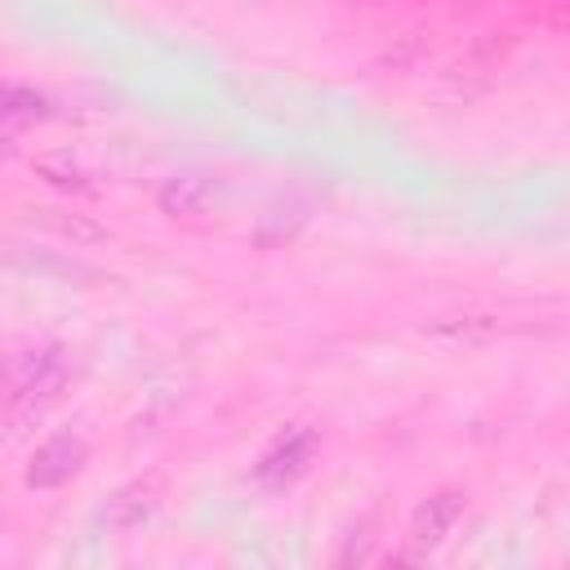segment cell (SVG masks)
Masks as SVG:
<instances>
[{
	"label": "cell",
	"instance_id": "obj_1",
	"mask_svg": "<svg viewBox=\"0 0 570 570\" xmlns=\"http://www.w3.org/2000/svg\"><path fill=\"white\" fill-rule=\"evenodd\" d=\"M62 383H67V352L62 347L18 352L4 365V374H0V401L9 410L13 432H22L27 423H36L62 396Z\"/></svg>",
	"mask_w": 570,
	"mask_h": 570
},
{
	"label": "cell",
	"instance_id": "obj_2",
	"mask_svg": "<svg viewBox=\"0 0 570 570\" xmlns=\"http://www.w3.org/2000/svg\"><path fill=\"white\" fill-rule=\"evenodd\" d=\"M89 463V441L80 432H53L45 436L27 459V485L31 490H58L71 485Z\"/></svg>",
	"mask_w": 570,
	"mask_h": 570
},
{
	"label": "cell",
	"instance_id": "obj_3",
	"mask_svg": "<svg viewBox=\"0 0 570 570\" xmlns=\"http://www.w3.org/2000/svg\"><path fill=\"white\" fill-rule=\"evenodd\" d=\"M0 272L45 276V281H71V285L102 281L98 267H89L80 258H67V254H53V249H40V245H27V240H13V236H0Z\"/></svg>",
	"mask_w": 570,
	"mask_h": 570
},
{
	"label": "cell",
	"instance_id": "obj_4",
	"mask_svg": "<svg viewBox=\"0 0 570 570\" xmlns=\"http://www.w3.org/2000/svg\"><path fill=\"white\" fill-rule=\"evenodd\" d=\"M312 454H316V436H312L307 428H289V432H281V436L263 450V459L254 463V485L267 490V494L289 490V485L307 472Z\"/></svg>",
	"mask_w": 570,
	"mask_h": 570
},
{
	"label": "cell",
	"instance_id": "obj_5",
	"mask_svg": "<svg viewBox=\"0 0 570 570\" xmlns=\"http://www.w3.org/2000/svg\"><path fill=\"white\" fill-rule=\"evenodd\" d=\"M463 508H468V494H463V490H436V494H428V499L414 508L410 530H405V548H410V557H428V552H436V548L450 539V530L459 525Z\"/></svg>",
	"mask_w": 570,
	"mask_h": 570
},
{
	"label": "cell",
	"instance_id": "obj_6",
	"mask_svg": "<svg viewBox=\"0 0 570 570\" xmlns=\"http://www.w3.org/2000/svg\"><path fill=\"white\" fill-rule=\"evenodd\" d=\"M165 499V481L160 476H138V481H125L120 490L107 494V503L98 508V525L111 530V534H125V530H138L142 521H151V512L160 508Z\"/></svg>",
	"mask_w": 570,
	"mask_h": 570
},
{
	"label": "cell",
	"instance_id": "obj_7",
	"mask_svg": "<svg viewBox=\"0 0 570 570\" xmlns=\"http://www.w3.org/2000/svg\"><path fill=\"white\" fill-rule=\"evenodd\" d=\"M218 196H223V183L214 178V174H200V169H187V174H174V178H165V187H160V209L169 214V218H200V214H209L214 205H218Z\"/></svg>",
	"mask_w": 570,
	"mask_h": 570
},
{
	"label": "cell",
	"instance_id": "obj_8",
	"mask_svg": "<svg viewBox=\"0 0 570 570\" xmlns=\"http://www.w3.org/2000/svg\"><path fill=\"white\" fill-rule=\"evenodd\" d=\"M49 116H53V107L45 94H36L27 85H0V125L4 129H31Z\"/></svg>",
	"mask_w": 570,
	"mask_h": 570
},
{
	"label": "cell",
	"instance_id": "obj_9",
	"mask_svg": "<svg viewBox=\"0 0 570 570\" xmlns=\"http://www.w3.org/2000/svg\"><path fill=\"white\" fill-rule=\"evenodd\" d=\"M31 169H36L45 183L62 187V191H89V187H94L89 174L80 169V160H76L71 151H45V156L31 160Z\"/></svg>",
	"mask_w": 570,
	"mask_h": 570
},
{
	"label": "cell",
	"instance_id": "obj_10",
	"mask_svg": "<svg viewBox=\"0 0 570 570\" xmlns=\"http://www.w3.org/2000/svg\"><path fill=\"white\" fill-rule=\"evenodd\" d=\"M27 218L31 223H40V227H53L58 236H67V240H107V232L98 227V223H89L85 214H62V209H27Z\"/></svg>",
	"mask_w": 570,
	"mask_h": 570
},
{
	"label": "cell",
	"instance_id": "obj_11",
	"mask_svg": "<svg viewBox=\"0 0 570 570\" xmlns=\"http://www.w3.org/2000/svg\"><path fill=\"white\" fill-rule=\"evenodd\" d=\"M0 156H4V142H0Z\"/></svg>",
	"mask_w": 570,
	"mask_h": 570
}]
</instances>
